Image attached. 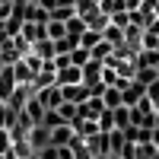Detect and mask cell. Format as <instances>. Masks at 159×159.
Returning <instances> with one entry per match:
<instances>
[{"mask_svg": "<svg viewBox=\"0 0 159 159\" xmlns=\"http://www.w3.org/2000/svg\"><path fill=\"white\" fill-rule=\"evenodd\" d=\"M156 76H159V67H156Z\"/></svg>", "mask_w": 159, "mask_h": 159, "instance_id": "cell-4", "label": "cell"}, {"mask_svg": "<svg viewBox=\"0 0 159 159\" xmlns=\"http://www.w3.org/2000/svg\"><path fill=\"white\" fill-rule=\"evenodd\" d=\"M137 67H159V51L156 48H147V51H143V54H140V64H137Z\"/></svg>", "mask_w": 159, "mask_h": 159, "instance_id": "cell-1", "label": "cell"}, {"mask_svg": "<svg viewBox=\"0 0 159 159\" xmlns=\"http://www.w3.org/2000/svg\"><path fill=\"white\" fill-rule=\"evenodd\" d=\"M64 96H67L70 102H83L86 96H83V89H64Z\"/></svg>", "mask_w": 159, "mask_h": 159, "instance_id": "cell-2", "label": "cell"}, {"mask_svg": "<svg viewBox=\"0 0 159 159\" xmlns=\"http://www.w3.org/2000/svg\"><path fill=\"white\" fill-rule=\"evenodd\" d=\"M105 96H108V99H105V102H108L111 108H115L118 102H121V92H118V89H108V92H105Z\"/></svg>", "mask_w": 159, "mask_h": 159, "instance_id": "cell-3", "label": "cell"}]
</instances>
